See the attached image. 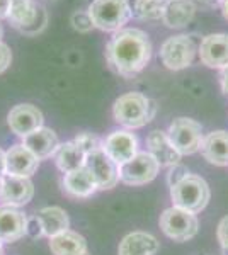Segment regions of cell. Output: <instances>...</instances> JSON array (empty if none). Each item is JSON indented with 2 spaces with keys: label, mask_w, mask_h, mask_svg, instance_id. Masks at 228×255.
Returning a JSON list of instances; mask_svg holds the SVG:
<instances>
[{
  "label": "cell",
  "mask_w": 228,
  "mask_h": 255,
  "mask_svg": "<svg viewBox=\"0 0 228 255\" xmlns=\"http://www.w3.org/2000/svg\"><path fill=\"white\" fill-rule=\"evenodd\" d=\"M109 67L124 79L138 75L152 60V43L148 34L136 27L114 32L106 44Z\"/></svg>",
  "instance_id": "cell-1"
},
{
  "label": "cell",
  "mask_w": 228,
  "mask_h": 255,
  "mask_svg": "<svg viewBox=\"0 0 228 255\" xmlns=\"http://www.w3.org/2000/svg\"><path fill=\"white\" fill-rule=\"evenodd\" d=\"M157 113L155 101L140 92H128L116 99L113 106V118L118 125L128 129H138L152 121Z\"/></svg>",
  "instance_id": "cell-2"
},
{
  "label": "cell",
  "mask_w": 228,
  "mask_h": 255,
  "mask_svg": "<svg viewBox=\"0 0 228 255\" xmlns=\"http://www.w3.org/2000/svg\"><path fill=\"white\" fill-rule=\"evenodd\" d=\"M211 197L210 186L203 177L188 174L171 187V199L176 208L189 213H201L208 206Z\"/></svg>",
  "instance_id": "cell-3"
},
{
  "label": "cell",
  "mask_w": 228,
  "mask_h": 255,
  "mask_svg": "<svg viewBox=\"0 0 228 255\" xmlns=\"http://www.w3.org/2000/svg\"><path fill=\"white\" fill-rule=\"evenodd\" d=\"M94 27L106 32H118L133 17L128 0H92L87 9Z\"/></svg>",
  "instance_id": "cell-4"
},
{
  "label": "cell",
  "mask_w": 228,
  "mask_h": 255,
  "mask_svg": "<svg viewBox=\"0 0 228 255\" xmlns=\"http://www.w3.org/2000/svg\"><path fill=\"white\" fill-rule=\"evenodd\" d=\"M9 22L12 27L27 36H34L46 27L48 14L43 5L36 0H12L9 12Z\"/></svg>",
  "instance_id": "cell-5"
},
{
  "label": "cell",
  "mask_w": 228,
  "mask_h": 255,
  "mask_svg": "<svg viewBox=\"0 0 228 255\" xmlns=\"http://www.w3.org/2000/svg\"><path fill=\"white\" fill-rule=\"evenodd\" d=\"M159 225L162 232L176 242H188L198 235L200 221L194 213H189L181 208H169L160 215Z\"/></svg>",
  "instance_id": "cell-6"
},
{
  "label": "cell",
  "mask_w": 228,
  "mask_h": 255,
  "mask_svg": "<svg viewBox=\"0 0 228 255\" xmlns=\"http://www.w3.org/2000/svg\"><path fill=\"white\" fill-rule=\"evenodd\" d=\"M198 48L194 41L186 34H177L165 39L160 48V60L169 70H184L193 65Z\"/></svg>",
  "instance_id": "cell-7"
},
{
  "label": "cell",
  "mask_w": 228,
  "mask_h": 255,
  "mask_svg": "<svg viewBox=\"0 0 228 255\" xmlns=\"http://www.w3.org/2000/svg\"><path fill=\"white\" fill-rule=\"evenodd\" d=\"M172 145L181 155H193L201 150L203 143V128L198 121L191 118L174 119L167 131Z\"/></svg>",
  "instance_id": "cell-8"
},
{
  "label": "cell",
  "mask_w": 228,
  "mask_h": 255,
  "mask_svg": "<svg viewBox=\"0 0 228 255\" xmlns=\"http://www.w3.org/2000/svg\"><path fill=\"white\" fill-rule=\"evenodd\" d=\"M160 165L148 151H138L131 160L119 165V180L126 186H143L159 175Z\"/></svg>",
  "instance_id": "cell-9"
},
{
  "label": "cell",
  "mask_w": 228,
  "mask_h": 255,
  "mask_svg": "<svg viewBox=\"0 0 228 255\" xmlns=\"http://www.w3.org/2000/svg\"><path fill=\"white\" fill-rule=\"evenodd\" d=\"M85 167L90 172V175L94 177L99 191L113 189L119 182V165L114 160H111V157L102 148L87 155Z\"/></svg>",
  "instance_id": "cell-10"
},
{
  "label": "cell",
  "mask_w": 228,
  "mask_h": 255,
  "mask_svg": "<svg viewBox=\"0 0 228 255\" xmlns=\"http://www.w3.org/2000/svg\"><path fill=\"white\" fill-rule=\"evenodd\" d=\"M102 150L118 165H123L138 153V138L128 129L113 131L102 139Z\"/></svg>",
  "instance_id": "cell-11"
},
{
  "label": "cell",
  "mask_w": 228,
  "mask_h": 255,
  "mask_svg": "<svg viewBox=\"0 0 228 255\" xmlns=\"http://www.w3.org/2000/svg\"><path fill=\"white\" fill-rule=\"evenodd\" d=\"M43 113L32 104H19L14 106L7 114V125L10 131L17 136L24 138L32 131L43 128Z\"/></svg>",
  "instance_id": "cell-12"
},
{
  "label": "cell",
  "mask_w": 228,
  "mask_h": 255,
  "mask_svg": "<svg viewBox=\"0 0 228 255\" xmlns=\"http://www.w3.org/2000/svg\"><path fill=\"white\" fill-rule=\"evenodd\" d=\"M200 60L208 68L223 70L228 67V34L225 32H215L201 39L198 48Z\"/></svg>",
  "instance_id": "cell-13"
},
{
  "label": "cell",
  "mask_w": 228,
  "mask_h": 255,
  "mask_svg": "<svg viewBox=\"0 0 228 255\" xmlns=\"http://www.w3.org/2000/svg\"><path fill=\"white\" fill-rule=\"evenodd\" d=\"M39 158L32 153L31 150H27L26 146L20 145L10 146L5 151V174L7 175H15V177H31L38 170Z\"/></svg>",
  "instance_id": "cell-14"
},
{
  "label": "cell",
  "mask_w": 228,
  "mask_h": 255,
  "mask_svg": "<svg viewBox=\"0 0 228 255\" xmlns=\"http://www.w3.org/2000/svg\"><path fill=\"white\" fill-rule=\"evenodd\" d=\"M27 216L19 208L3 204L0 206V242L14 244L26 235Z\"/></svg>",
  "instance_id": "cell-15"
},
{
  "label": "cell",
  "mask_w": 228,
  "mask_h": 255,
  "mask_svg": "<svg viewBox=\"0 0 228 255\" xmlns=\"http://www.w3.org/2000/svg\"><path fill=\"white\" fill-rule=\"evenodd\" d=\"M148 153L159 162L160 167H174L179 163L182 155L172 145L171 138L165 131L153 129L147 136Z\"/></svg>",
  "instance_id": "cell-16"
},
{
  "label": "cell",
  "mask_w": 228,
  "mask_h": 255,
  "mask_svg": "<svg viewBox=\"0 0 228 255\" xmlns=\"http://www.w3.org/2000/svg\"><path fill=\"white\" fill-rule=\"evenodd\" d=\"M34 196V186L27 177H15V175H3L2 186V199L5 204L14 208L26 206Z\"/></svg>",
  "instance_id": "cell-17"
},
{
  "label": "cell",
  "mask_w": 228,
  "mask_h": 255,
  "mask_svg": "<svg viewBox=\"0 0 228 255\" xmlns=\"http://www.w3.org/2000/svg\"><path fill=\"white\" fill-rule=\"evenodd\" d=\"M22 145L31 150L39 160L55 157L58 146H60V139L56 133L49 128H39V129L32 131L31 134L22 138Z\"/></svg>",
  "instance_id": "cell-18"
},
{
  "label": "cell",
  "mask_w": 228,
  "mask_h": 255,
  "mask_svg": "<svg viewBox=\"0 0 228 255\" xmlns=\"http://www.w3.org/2000/svg\"><path fill=\"white\" fill-rule=\"evenodd\" d=\"M201 153L217 167H228V131H211L203 138Z\"/></svg>",
  "instance_id": "cell-19"
},
{
  "label": "cell",
  "mask_w": 228,
  "mask_h": 255,
  "mask_svg": "<svg viewBox=\"0 0 228 255\" xmlns=\"http://www.w3.org/2000/svg\"><path fill=\"white\" fill-rule=\"evenodd\" d=\"M196 9L193 0H167L162 22L171 29H182L194 19Z\"/></svg>",
  "instance_id": "cell-20"
},
{
  "label": "cell",
  "mask_w": 228,
  "mask_h": 255,
  "mask_svg": "<svg viewBox=\"0 0 228 255\" xmlns=\"http://www.w3.org/2000/svg\"><path fill=\"white\" fill-rule=\"evenodd\" d=\"M160 244L155 237L145 232H133L126 235L118 247V255H155Z\"/></svg>",
  "instance_id": "cell-21"
},
{
  "label": "cell",
  "mask_w": 228,
  "mask_h": 255,
  "mask_svg": "<svg viewBox=\"0 0 228 255\" xmlns=\"http://www.w3.org/2000/svg\"><path fill=\"white\" fill-rule=\"evenodd\" d=\"M63 189L68 196L77 197V199H85V197L92 196L95 191H99L97 184H95L94 177L90 175V172L87 170V167L65 174Z\"/></svg>",
  "instance_id": "cell-22"
},
{
  "label": "cell",
  "mask_w": 228,
  "mask_h": 255,
  "mask_svg": "<svg viewBox=\"0 0 228 255\" xmlns=\"http://www.w3.org/2000/svg\"><path fill=\"white\" fill-rule=\"evenodd\" d=\"M49 250L53 255H82L87 252V242L77 232L67 230L49 238Z\"/></svg>",
  "instance_id": "cell-23"
},
{
  "label": "cell",
  "mask_w": 228,
  "mask_h": 255,
  "mask_svg": "<svg viewBox=\"0 0 228 255\" xmlns=\"http://www.w3.org/2000/svg\"><path fill=\"white\" fill-rule=\"evenodd\" d=\"M85 158H87L85 151L82 150L73 139L67 143H61L55 153L56 167L60 168L63 174H68V172H73V170H78V168L85 167Z\"/></svg>",
  "instance_id": "cell-24"
},
{
  "label": "cell",
  "mask_w": 228,
  "mask_h": 255,
  "mask_svg": "<svg viewBox=\"0 0 228 255\" xmlns=\"http://www.w3.org/2000/svg\"><path fill=\"white\" fill-rule=\"evenodd\" d=\"M38 218L41 220V225H43L44 235L48 238L55 237L61 232H67L70 226L67 211L58 206H48V208L39 209Z\"/></svg>",
  "instance_id": "cell-25"
},
{
  "label": "cell",
  "mask_w": 228,
  "mask_h": 255,
  "mask_svg": "<svg viewBox=\"0 0 228 255\" xmlns=\"http://www.w3.org/2000/svg\"><path fill=\"white\" fill-rule=\"evenodd\" d=\"M167 0H135L133 15L142 20H160Z\"/></svg>",
  "instance_id": "cell-26"
},
{
  "label": "cell",
  "mask_w": 228,
  "mask_h": 255,
  "mask_svg": "<svg viewBox=\"0 0 228 255\" xmlns=\"http://www.w3.org/2000/svg\"><path fill=\"white\" fill-rule=\"evenodd\" d=\"M73 141H75L77 145L85 151V155H89V153H92V151L99 150V148H102V141L97 136H95V134H92V133H80V134H77V136L73 138Z\"/></svg>",
  "instance_id": "cell-27"
},
{
  "label": "cell",
  "mask_w": 228,
  "mask_h": 255,
  "mask_svg": "<svg viewBox=\"0 0 228 255\" xmlns=\"http://www.w3.org/2000/svg\"><path fill=\"white\" fill-rule=\"evenodd\" d=\"M72 26H73V29L78 32H89V31H92L94 24H92V20H90L89 12L78 10L72 15Z\"/></svg>",
  "instance_id": "cell-28"
},
{
  "label": "cell",
  "mask_w": 228,
  "mask_h": 255,
  "mask_svg": "<svg viewBox=\"0 0 228 255\" xmlns=\"http://www.w3.org/2000/svg\"><path fill=\"white\" fill-rule=\"evenodd\" d=\"M26 235L32 240H38V238L44 237V230L43 225H41V220L38 218V215L27 218V223H26Z\"/></svg>",
  "instance_id": "cell-29"
},
{
  "label": "cell",
  "mask_w": 228,
  "mask_h": 255,
  "mask_svg": "<svg viewBox=\"0 0 228 255\" xmlns=\"http://www.w3.org/2000/svg\"><path fill=\"white\" fill-rule=\"evenodd\" d=\"M217 237H218L220 245H222L225 250H228V216H225L222 221H220L218 230H217Z\"/></svg>",
  "instance_id": "cell-30"
},
{
  "label": "cell",
  "mask_w": 228,
  "mask_h": 255,
  "mask_svg": "<svg viewBox=\"0 0 228 255\" xmlns=\"http://www.w3.org/2000/svg\"><path fill=\"white\" fill-rule=\"evenodd\" d=\"M10 61H12L10 48L5 43H0V73H3L10 67Z\"/></svg>",
  "instance_id": "cell-31"
},
{
  "label": "cell",
  "mask_w": 228,
  "mask_h": 255,
  "mask_svg": "<svg viewBox=\"0 0 228 255\" xmlns=\"http://www.w3.org/2000/svg\"><path fill=\"white\" fill-rule=\"evenodd\" d=\"M220 87H222L223 96L228 97V67L220 70Z\"/></svg>",
  "instance_id": "cell-32"
},
{
  "label": "cell",
  "mask_w": 228,
  "mask_h": 255,
  "mask_svg": "<svg viewBox=\"0 0 228 255\" xmlns=\"http://www.w3.org/2000/svg\"><path fill=\"white\" fill-rule=\"evenodd\" d=\"M194 5L201 9H213V7L222 5V0H193Z\"/></svg>",
  "instance_id": "cell-33"
},
{
  "label": "cell",
  "mask_w": 228,
  "mask_h": 255,
  "mask_svg": "<svg viewBox=\"0 0 228 255\" xmlns=\"http://www.w3.org/2000/svg\"><path fill=\"white\" fill-rule=\"evenodd\" d=\"M10 7H12V0H0V19L9 17Z\"/></svg>",
  "instance_id": "cell-34"
},
{
  "label": "cell",
  "mask_w": 228,
  "mask_h": 255,
  "mask_svg": "<svg viewBox=\"0 0 228 255\" xmlns=\"http://www.w3.org/2000/svg\"><path fill=\"white\" fill-rule=\"evenodd\" d=\"M5 175V151L0 148V177Z\"/></svg>",
  "instance_id": "cell-35"
},
{
  "label": "cell",
  "mask_w": 228,
  "mask_h": 255,
  "mask_svg": "<svg viewBox=\"0 0 228 255\" xmlns=\"http://www.w3.org/2000/svg\"><path fill=\"white\" fill-rule=\"evenodd\" d=\"M222 14L228 20V0H222Z\"/></svg>",
  "instance_id": "cell-36"
},
{
  "label": "cell",
  "mask_w": 228,
  "mask_h": 255,
  "mask_svg": "<svg viewBox=\"0 0 228 255\" xmlns=\"http://www.w3.org/2000/svg\"><path fill=\"white\" fill-rule=\"evenodd\" d=\"M2 38H3V26H2V22H0V43H2Z\"/></svg>",
  "instance_id": "cell-37"
},
{
  "label": "cell",
  "mask_w": 228,
  "mask_h": 255,
  "mask_svg": "<svg viewBox=\"0 0 228 255\" xmlns=\"http://www.w3.org/2000/svg\"><path fill=\"white\" fill-rule=\"evenodd\" d=\"M2 186H3V177H0V196H2Z\"/></svg>",
  "instance_id": "cell-38"
},
{
  "label": "cell",
  "mask_w": 228,
  "mask_h": 255,
  "mask_svg": "<svg viewBox=\"0 0 228 255\" xmlns=\"http://www.w3.org/2000/svg\"><path fill=\"white\" fill-rule=\"evenodd\" d=\"M0 255H3V250H2V242H0Z\"/></svg>",
  "instance_id": "cell-39"
},
{
  "label": "cell",
  "mask_w": 228,
  "mask_h": 255,
  "mask_svg": "<svg viewBox=\"0 0 228 255\" xmlns=\"http://www.w3.org/2000/svg\"><path fill=\"white\" fill-rule=\"evenodd\" d=\"M82 255H90V254H89V252H85V254H82Z\"/></svg>",
  "instance_id": "cell-40"
}]
</instances>
